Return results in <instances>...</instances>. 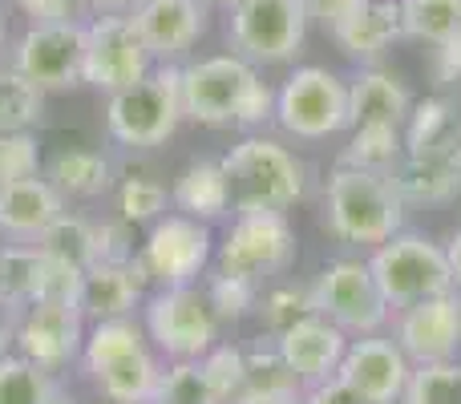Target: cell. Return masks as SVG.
Listing matches in <instances>:
<instances>
[{"mask_svg":"<svg viewBox=\"0 0 461 404\" xmlns=\"http://www.w3.org/2000/svg\"><path fill=\"white\" fill-rule=\"evenodd\" d=\"M183 118L207 130L259 134L276 118V89L235 53L199 57L183 65Z\"/></svg>","mask_w":461,"mask_h":404,"instance_id":"cell-1","label":"cell"},{"mask_svg":"<svg viewBox=\"0 0 461 404\" xmlns=\"http://www.w3.org/2000/svg\"><path fill=\"white\" fill-rule=\"evenodd\" d=\"M77 360L105 400H113V404L158 400V384L167 368H162L150 336H146V328L134 316L89 324Z\"/></svg>","mask_w":461,"mask_h":404,"instance_id":"cell-2","label":"cell"},{"mask_svg":"<svg viewBox=\"0 0 461 404\" xmlns=\"http://www.w3.org/2000/svg\"><path fill=\"white\" fill-rule=\"evenodd\" d=\"M409 206L401 202L397 186L381 170L336 166L324 183V227L332 238L348 247H381L397 230H405Z\"/></svg>","mask_w":461,"mask_h":404,"instance_id":"cell-3","label":"cell"},{"mask_svg":"<svg viewBox=\"0 0 461 404\" xmlns=\"http://www.w3.org/2000/svg\"><path fill=\"white\" fill-rule=\"evenodd\" d=\"M235 211H292L308 194V166L271 134H243L223 154Z\"/></svg>","mask_w":461,"mask_h":404,"instance_id":"cell-4","label":"cell"},{"mask_svg":"<svg viewBox=\"0 0 461 404\" xmlns=\"http://www.w3.org/2000/svg\"><path fill=\"white\" fill-rule=\"evenodd\" d=\"M183 65H154L142 81L105 102V130L126 150H154L183 126Z\"/></svg>","mask_w":461,"mask_h":404,"instance_id":"cell-5","label":"cell"},{"mask_svg":"<svg viewBox=\"0 0 461 404\" xmlns=\"http://www.w3.org/2000/svg\"><path fill=\"white\" fill-rule=\"evenodd\" d=\"M368 271L381 287L389 311L413 308L421 300L454 292V267H449L446 243L425 230H397L389 243L368 251Z\"/></svg>","mask_w":461,"mask_h":404,"instance_id":"cell-6","label":"cell"},{"mask_svg":"<svg viewBox=\"0 0 461 404\" xmlns=\"http://www.w3.org/2000/svg\"><path fill=\"white\" fill-rule=\"evenodd\" d=\"M276 121L295 142L348 134V77L328 65H295L276 89Z\"/></svg>","mask_w":461,"mask_h":404,"instance_id":"cell-7","label":"cell"},{"mask_svg":"<svg viewBox=\"0 0 461 404\" xmlns=\"http://www.w3.org/2000/svg\"><path fill=\"white\" fill-rule=\"evenodd\" d=\"M142 328L167 360H203L219 344V316L199 283L150 292L142 303Z\"/></svg>","mask_w":461,"mask_h":404,"instance_id":"cell-8","label":"cell"},{"mask_svg":"<svg viewBox=\"0 0 461 404\" xmlns=\"http://www.w3.org/2000/svg\"><path fill=\"white\" fill-rule=\"evenodd\" d=\"M295 263V227L284 211H235L227 235L215 243V267L243 275L263 287V279L284 275Z\"/></svg>","mask_w":461,"mask_h":404,"instance_id":"cell-9","label":"cell"},{"mask_svg":"<svg viewBox=\"0 0 461 404\" xmlns=\"http://www.w3.org/2000/svg\"><path fill=\"white\" fill-rule=\"evenodd\" d=\"M308 13L300 0H239L227 13V45L259 65H292L308 40Z\"/></svg>","mask_w":461,"mask_h":404,"instance_id":"cell-10","label":"cell"},{"mask_svg":"<svg viewBox=\"0 0 461 404\" xmlns=\"http://www.w3.org/2000/svg\"><path fill=\"white\" fill-rule=\"evenodd\" d=\"M312 303L324 319H332L344 336H376L393 319L381 287H376L368 259L360 255H340L332 259L316 279H312Z\"/></svg>","mask_w":461,"mask_h":404,"instance_id":"cell-11","label":"cell"},{"mask_svg":"<svg viewBox=\"0 0 461 404\" xmlns=\"http://www.w3.org/2000/svg\"><path fill=\"white\" fill-rule=\"evenodd\" d=\"M138 271L146 275V283L158 287H191L207 275V267L215 263V235L207 222L186 219V214H162L150 230H146L142 247L134 255Z\"/></svg>","mask_w":461,"mask_h":404,"instance_id":"cell-12","label":"cell"},{"mask_svg":"<svg viewBox=\"0 0 461 404\" xmlns=\"http://www.w3.org/2000/svg\"><path fill=\"white\" fill-rule=\"evenodd\" d=\"M8 65L41 94H65L86 85V21L29 24L8 49Z\"/></svg>","mask_w":461,"mask_h":404,"instance_id":"cell-13","label":"cell"},{"mask_svg":"<svg viewBox=\"0 0 461 404\" xmlns=\"http://www.w3.org/2000/svg\"><path fill=\"white\" fill-rule=\"evenodd\" d=\"M89 319L77 300H37L29 308L13 311V344L16 356L41 364L45 373L73 364L81 356Z\"/></svg>","mask_w":461,"mask_h":404,"instance_id":"cell-14","label":"cell"},{"mask_svg":"<svg viewBox=\"0 0 461 404\" xmlns=\"http://www.w3.org/2000/svg\"><path fill=\"white\" fill-rule=\"evenodd\" d=\"M154 65L158 61L146 49L134 16L113 13L94 16L86 24V85L118 94V89H130L134 81H142Z\"/></svg>","mask_w":461,"mask_h":404,"instance_id":"cell-15","label":"cell"},{"mask_svg":"<svg viewBox=\"0 0 461 404\" xmlns=\"http://www.w3.org/2000/svg\"><path fill=\"white\" fill-rule=\"evenodd\" d=\"M81 275L86 271L49 255L41 243H8L0 251V303L21 311L37 300H77Z\"/></svg>","mask_w":461,"mask_h":404,"instance_id":"cell-16","label":"cell"},{"mask_svg":"<svg viewBox=\"0 0 461 404\" xmlns=\"http://www.w3.org/2000/svg\"><path fill=\"white\" fill-rule=\"evenodd\" d=\"M393 340L413 364L461 360V292L454 287L446 295L393 311Z\"/></svg>","mask_w":461,"mask_h":404,"instance_id":"cell-17","label":"cell"},{"mask_svg":"<svg viewBox=\"0 0 461 404\" xmlns=\"http://www.w3.org/2000/svg\"><path fill=\"white\" fill-rule=\"evenodd\" d=\"M413 376V360L401 352L393 336H357L344 352V364L336 381L348 384L365 404H401Z\"/></svg>","mask_w":461,"mask_h":404,"instance_id":"cell-18","label":"cell"},{"mask_svg":"<svg viewBox=\"0 0 461 404\" xmlns=\"http://www.w3.org/2000/svg\"><path fill=\"white\" fill-rule=\"evenodd\" d=\"M271 340H276L279 356L287 360V368L295 373V381H300L303 389H316V384L336 381L352 336H344L332 319L312 311V316H303L300 324H292L287 332L271 336Z\"/></svg>","mask_w":461,"mask_h":404,"instance_id":"cell-19","label":"cell"},{"mask_svg":"<svg viewBox=\"0 0 461 404\" xmlns=\"http://www.w3.org/2000/svg\"><path fill=\"white\" fill-rule=\"evenodd\" d=\"M130 16L158 65H178L207 32L203 0H142Z\"/></svg>","mask_w":461,"mask_h":404,"instance_id":"cell-20","label":"cell"},{"mask_svg":"<svg viewBox=\"0 0 461 404\" xmlns=\"http://www.w3.org/2000/svg\"><path fill=\"white\" fill-rule=\"evenodd\" d=\"M146 275L138 271V263H94L81 275V292L77 303L86 311L89 324H102V319H126L134 316L146 303Z\"/></svg>","mask_w":461,"mask_h":404,"instance_id":"cell-21","label":"cell"},{"mask_svg":"<svg viewBox=\"0 0 461 404\" xmlns=\"http://www.w3.org/2000/svg\"><path fill=\"white\" fill-rule=\"evenodd\" d=\"M417 97L384 65H365L348 77V130L352 126H401Z\"/></svg>","mask_w":461,"mask_h":404,"instance_id":"cell-22","label":"cell"},{"mask_svg":"<svg viewBox=\"0 0 461 404\" xmlns=\"http://www.w3.org/2000/svg\"><path fill=\"white\" fill-rule=\"evenodd\" d=\"M336 49L348 61L365 65H381L397 40H405V21H401V0H368L360 13H352L340 29L332 32Z\"/></svg>","mask_w":461,"mask_h":404,"instance_id":"cell-23","label":"cell"},{"mask_svg":"<svg viewBox=\"0 0 461 404\" xmlns=\"http://www.w3.org/2000/svg\"><path fill=\"white\" fill-rule=\"evenodd\" d=\"M65 214V199L53 191L45 175L21 178L0 191V235L16 243H37L49 227Z\"/></svg>","mask_w":461,"mask_h":404,"instance_id":"cell-24","label":"cell"},{"mask_svg":"<svg viewBox=\"0 0 461 404\" xmlns=\"http://www.w3.org/2000/svg\"><path fill=\"white\" fill-rule=\"evenodd\" d=\"M405 206H446L461 194V170L454 150H429V154H405L389 170Z\"/></svg>","mask_w":461,"mask_h":404,"instance_id":"cell-25","label":"cell"},{"mask_svg":"<svg viewBox=\"0 0 461 404\" xmlns=\"http://www.w3.org/2000/svg\"><path fill=\"white\" fill-rule=\"evenodd\" d=\"M170 206L186 219L219 222L235 211V194H230V178L219 158H194L170 186Z\"/></svg>","mask_w":461,"mask_h":404,"instance_id":"cell-26","label":"cell"},{"mask_svg":"<svg viewBox=\"0 0 461 404\" xmlns=\"http://www.w3.org/2000/svg\"><path fill=\"white\" fill-rule=\"evenodd\" d=\"M247 373H243V397L239 404H300L303 384L295 381V373L287 368V360L279 356L276 340H255L251 348H243Z\"/></svg>","mask_w":461,"mask_h":404,"instance_id":"cell-27","label":"cell"},{"mask_svg":"<svg viewBox=\"0 0 461 404\" xmlns=\"http://www.w3.org/2000/svg\"><path fill=\"white\" fill-rule=\"evenodd\" d=\"M41 175L53 183L61 199L94 202L113 186V162L102 150H57L53 158L41 166Z\"/></svg>","mask_w":461,"mask_h":404,"instance_id":"cell-28","label":"cell"},{"mask_svg":"<svg viewBox=\"0 0 461 404\" xmlns=\"http://www.w3.org/2000/svg\"><path fill=\"white\" fill-rule=\"evenodd\" d=\"M461 134L457 110L449 97H421L413 102L405 118V154H429V150H454Z\"/></svg>","mask_w":461,"mask_h":404,"instance_id":"cell-29","label":"cell"},{"mask_svg":"<svg viewBox=\"0 0 461 404\" xmlns=\"http://www.w3.org/2000/svg\"><path fill=\"white\" fill-rule=\"evenodd\" d=\"M401 158H405V130L401 126H352L348 146L340 154L344 166L381 170V175H389Z\"/></svg>","mask_w":461,"mask_h":404,"instance_id":"cell-30","label":"cell"},{"mask_svg":"<svg viewBox=\"0 0 461 404\" xmlns=\"http://www.w3.org/2000/svg\"><path fill=\"white\" fill-rule=\"evenodd\" d=\"M405 40L441 49L461 32V0H401Z\"/></svg>","mask_w":461,"mask_h":404,"instance_id":"cell-31","label":"cell"},{"mask_svg":"<svg viewBox=\"0 0 461 404\" xmlns=\"http://www.w3.org/2000/svg\"><path fill=\"white\" fill-rule=\"evenodd\" d=\"M41 118H45V94L13 65H0V134H32Z\"/></svg>","mask_w":461,"mask_h":404,"instance_id":"cell-32","label":"cell"},{"mask_svg":"<svg viewBox=\"0 0 461 404\" xmlns=\"http://www.w3.org/2000/svg\"><path fill=\"white\" fill-rule=\"evenodd\" d=\"M37 243L45 247L49 255L73 263L77 271H86V267H94V263H97V222H89V219H81V214L65 211L61 219H57L53 227L37 238Z\"/></svg>","mask_w":461,"mask_h":404,"instance_id":"cell-33","label":"cell"},{"mask_svg":"<svg viewBox=\"0 0 461 404\" xmlns=\"http://www.w3.org/2000/svg\"><path fill=\"white\" fill-rule=\"evenodd\" d=\"M53 397V373H45L41 364L16 356V352L0 356V404H49Z\"/></svg>","mask_w":461,"mask_h":404,"instance_id":"cell-34","label":"cell"},{"mask_svg":"<svg viewBox=\"0 0 461 404\" xmlns=\"http://www.w3.org/2000/svg\"><path fill=\"white\" fill-rule=\"evenodd\" d=\"M401 404H461V360L413 364L409 389Z\"/></svg>","mask_w":461,"mask_h":404,"instance_id":"cell-35","label":"cell"},{"mask_svg":"<svg viewBox=\"0 0 461 404\" xmlns=\"http://www.w3.org/2000/svg\"><path fill=\"white\" fill-rule=\"evenodd\" d=\"M170 206V191L154 178H126L118 186V219L130 227H154Z\"/></svg>","mask_w":461,"mask_h":404,"instance_id":"cell-36","label":"cell"},{"mask_svg":"<svg viewBox=\"0 0 461 404\" xmlns=\"http://www.w3.org/2000/svg\"><path fill=\"white\" fill-rule=\"evenodd\" d=\"M207 300L211 308H215L219 324H239V319H247L255 308H259V283H251V279L243 275H227V271H215V275L207 279Z\"/></svg>","mask_w":461,"mask_h":404,"instance_id":"cell-37","label":"cell"},{"mask_svg":"<svg viewBox=\"0 0 461 404\" xmlns=\"http://www.w3.org/2000/svg\"><path fill=\"white\" fill-rule=\"evenodd\" d=\"M154 404H223L211 389L207 373L199 360H170V368L162 373L158 400Z\"/></svg>","mask_w":461,"mask_h":404,"instance_id":"cell-38","label":"cell"},{"mask_svg":"<svg viewBox=\"0 0 461 404\" xmlns=\"http://www.w3.org/2000/svg\"><path fill=\"white\" fill-rule=\"evenodd\" d=\"M263 316V324H267L271 336L287 332L292 324H300L303 316H312L316 311V303H312V287H300V283H279L271 287V292H263L259 308H255Z\"/></svg>","mask_w":461,"mask_h":404,"instance_id":"cell-39","label":"cell"},{"mask_svg":"<svg viewBox=\"0 0 461 404\" xmlns=\"http://www.w3.org/2000/svg\"><path fill=\"white\" fill-rule=\"evenodd\" d=\"M199 364H203V373H207L215 397L223 404H239V397H243V373H247L243 348H235V344H215Z\"/></svg>","mask_w":461,"mask_h":404,"instance_id":"cell-40","label":"cell"},{"mask_svg":"<svg viewBox=\"0 0 461 404\" xmlns=\"http://www.w3.org/2000/svg\"><path fill=\"white\" fill-rule=\"evenodd\" d=\"M45 158H41L37 134H0V191L21 178H37Z\"/></svg>","mask_w":461,"mask_h":404,"instance_id":"cell-41","label":"cell"},{"mask_svg":"<svg viewBox=\"0 0 461 404\" xmlns=\"http://www.w3.org/2000/svg\"><path fill=\"white\" fill-rule=\"evenodd\" d=\"M134 243H130V222L105 219L97 222V263H130L134 259Z\"/></svg>","mask_w":461,"mask_h":404,"instance_id":"cell-42","label":"cell"},{"mask_svg":"<svg viewBox=\"0 0 461 404\" xmlns=\"http://www.w3.org/2000/svg\"><path fill=\"white\" fill-rule=\"evenodd\" d=\"M303 13H308V24H320L324 32H336L352 13L368 4V0H300Z\"/></svg>","mask_w":461,"mask_h":404,"instance_id":"cell-43","label":"cell"},{"mask_svg":"<svg viewBox=\"0 0 461 404\" xmlns=\"http://www.w3.org/2000/svg\"><path fill=\"white\" fill-rule=\"evenodd\" d=\"M16 8H21L24 16H29V24H49V21H73V8H77V0H13Z\"/></svg>","mask_w":461,"mask_h":404,"instance_id":"cell-44","label":"cell"},{"mask_svg":"<svg viewBox=\"0 0 461 404\" xmlns=\"http://www.w3.org/2000/svg\"><path fill=\"white\" fill-rule=\"evenodd\" d=\"M429 69H433V81H438V85H457L461 81V32L449 40V45L433 49Z\"/></svg>","mask_w":461,"mask_h":404,"instance_id":"cell-45","label":"cell"},{"mask_svg":"<svg viewBox=\"0 0 461 404\" xmlns=\"http://www.w3.org/2000/svg\"><path fill=\"white\" fill-rule=\"evenodd\" d=\"M300 404H365L348 384L340 381H328V384H316V389H303Z\"/></svg>","mask_w":461,"mask_h":404,"instance_id":"cell-46","label":"cell"},{"mask_svg":"<svg viewBox=\"0 0 461 404\" xmlns=\"http://www.w3.org/2000/svg\"><path fill=\"white\" fill-rule=\"evenodd\" d=\"M81 4L94 8L97 16H113V13H126V16H130L138 4H142V0H81Z\"/></svg>","mask_w":461,"mask_h":404,"instance_id":"cell-47","label":"cell"},{"mask_svg":"<svg viewBox=\"0 0 461 404\" xmlns=\"http://www.w3.org/2000/svg\"><path fill=\"white\" fill-rule=\"evenodd\" d=\"M446 255H449V267H454V287L461 292V227L449 235V243H446Z\"/></svg>","mask_w":461,"mask_h":404,"instance_id":"cell-48","label":"cell"},{"mask_svg":"<svg viewBox=\"0 0 461 404\" xmlns=\"http://www.w3.org/2000/svg\"><path fill=\"white\" fill-rule=\"evenodd\" d=\"M8 344H13V311L0 303V356L8 352Z\"/></svg>","mask_w":461,"mask_h":404,"instance_id":"cell-49","label":"cell"},{"mask_svg":"<svg viewBox=\"0 0 461 404\" xmlns=\"http://www.w3.org/2000/svg\"><path fill=\"white\" fill-rule=\"evenodd\" d=\"M5 49H8V24H5V13H0V61H5Z\"/></svg>","mask_w":461,"mask_h":404,"instance_id":"cell-50","label":"cell"},{"mask_svg":"<svg viewBox=\"0 0 461 404\" xmlns=\"http://www.w3.org/2000/svg\"><path fill=\"white\" fill-rule=\"evenodd\" d=\"M203 4H207V8H227V13H230V8H235L239 0H203Z\"/></svg>","mask_w":461,"mask_h":404,"instance_id":"cell-51","label":"cell"},{"mask_svg":"<svg viewBox=\"0 0 461 404\" xmlns=\"http://www.w3.org/2000/svg\"><path fill=\"white\" fill-rule=\"evenodd\" d=\"M454 158H457V170H461V134H457V142H454Z\"/></svg>","mask_w":461,"mask_h":404,"instance_id":"cell-52","label":"cell"},{"mask_svg":"<svg viewBox=\"0 0 461 404\" xmlns=\"http://www.w3.org/2000/svg\"><path fill=\"white\" fill-rule=\"evenodd\" d=\"M49 404H77V400H69V397H61V392H57V397L49 400Z\"/></svg>","mask_w":461,"mask_h":404,"instance_id":"cell-53","label":"cell"}]
</instances>
